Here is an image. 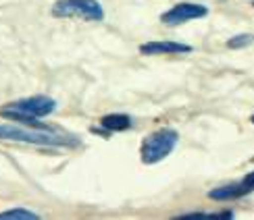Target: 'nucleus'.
<instances>
[{
  "label": "nucleus",
  "instance_id": "nucleus-1",
  "mask_svg": "<svg viewBox=\"0 0 254 220\" xmlns=\"http://www.w3.org/2000/svg\"><path fill=\"white\" fill-rule=\"evenodd\" d=\"M0 141H23L34 145H71L67 137L46 131V129H34V127H13V125H0Z\"/></svg>",
  "mask_w": 254,
  "mask_h": 220
},
{
  "label": "nucleus",
  "instance_id": "nucleus-2",
  "mask_svg": "<svg viewBox=\"0 0 254 220\" xmlns=\"http://www.w3.org/2000/svg\"><path fill=\"white\" fill-rule=\"evenodd\" d=\"M177 139H179V135H177V131L171 129V127H163V129L150 133V135H148V137L144 139L142 150H140L142 162H144V164H156V162L165 160L167 156L175 150Z\"/></svg>",
  "mask_w": 254,
  "mask_h": 220
},
{
  "label": "nucleus",
  "instance_id": "nucleus-3",
  "mask_svg": "<svg viewBox=\"0 0 254 220\" xmlns=\"http://www.w3.org/2000/svg\"><path fill=\"white\" fill-rule=\"evenodd\" d=\"M52 15L59 19H81V21H102L104 10L98 0H57Z\"/></svg>",
  "mask_w": 254,
  "mask_h": 220
},
{
  "label": "nucleus",
  "instance_id": "nucleus-4",
  "mask_svg": "<svg viewBox=\"0 0 254 220\" xmlns=\"http://www.w3.org/2000/svg\"><path fill=\"white\" fill-rule=\"evenodd\" d=\"M10 110H17V112H23L27 117H34V119H42L46 114L55 112L57 108V102L48 98V96H31V98H23V100H17L13 104H8Z\"/></svg>",
  "mask_w": 254,
  "mask_h": 220
},
{
  "label": "nucleus",
  "instance_id": "nucleus-5",
  "mask_svg": "<svg viewBox=\"0 0 254 220\" xmlns=\"http://www.w3.org/2000/svg\"><path fill=\"white\" fill-rule=\"evenodd\" d=\"M208 15V8L204 4H196V2H182V4H175L171 10L161 17L165 25H179V23H186V21H192V19H200V17H206Z\"/></svg>",
  "mask_w": 254,
  "mask_h": 220
},
{
  "label": "nucleus",
  "instance_id": "nucleus-6",
  "mask_svg": "<svg viewBox=\"0 0 254 220\" xmlns=\"http://www.w3.org/2000/svg\"><path fill=\"white\" fill-rule=\"evenodd\" d=\"M140 52L146 56H158V54H186L192 52V46L179 44V42L171 40H158V42H148V44L140 46Z\"/></svg>",
  "mask_w": 254,
  "mask_h": 220
},
{
  "label": "nucleus",
  "instance_id": "nucleus-7",
  "mask_svg": "<svg viewBox=\"0 0 254 220\" xmlns=\"http://www.w3.org/2000/svg\"><path fill=\"white\" fill-rule=\"evenodd\" d=\"M250 189L246 185H225V187H217L208 195H210V200H236V197L244 195Z\"/></svg>",
  "mask_w": 254,
  "mask_h": 220
},
{
  "label": "nucleus",
  "instance_id": "nucleus-8",
  "mask_svg": "<svg viewBox=\"0 0 254 220\" xmlns=\"http://www.w3.org/2000/svg\"><path fill=\"white\" fill-rule=\"evenodd\" d=\"M100 125L109 131H125L131 127V119L127 114H107L100 119Z\"/></svg>",
  "mask_w": 254,
  "mask_h": 220
},
{
  "label": "nucleus",
  "instance_id": "nucleus-9",
  "mask_svg": "<svg viewBox=\"0 0 254 220\" xmlns=\"http://www.w3.org/2000/svg\"><path fill=\"white\" fill-rule=\"evenodd\" d=\"M4 218H13V220H36L38 214L29 212V210H23V208H17V210H8V212L0 214V220H4Z\"/></svg>",
  "mask_w": 254,
  "mask_h": 220
},
{
  "label": "nucleus",
  "instance_id": "nucleus-10",
  "mask_svg": "<svg viewBox=\"0 0 254 220\" xmlns=\"http://www.w3.org/2000/svg\"><path fill=\"white\" fill-rule=\"evenodd\" d=\"M254 42V36L252 34H240V36H234L229 42H227V48L236 50V48H244V46H250Z\"/></svg>",
  "mask_w": 254,
  "mask_h": 220
},
{
  "label": "nucleus",
  "instance_id": "nucleus-11",
  "mask_svg": "<svg viewBox=\"0 0 254 220\" xmlns=\"http://www.w3.org/2000/svg\"><path fill=\"white\" fill-rule=\"evenodd\" d=\"M242 185H246L248 189H254V173L246 175V179H244V183H242Z\"/></svg>",
  "mask_w": 254,
  "mask_h": 220
},
{
  "label": "nucleus",
  "instance_id": "nucleus-12",
  "mask_svg": "<svg viewBox=\"0 0 254 220\" xmlns=\"http://www.w3.org/2000/svg\"><path fill=\"white\" fill-rule=\"evenodd\" d=\"M252 123H254V117H252Z\"/></svg>",
  "mask_w": 254,
  "mask_h": 220
}]
</instances>
